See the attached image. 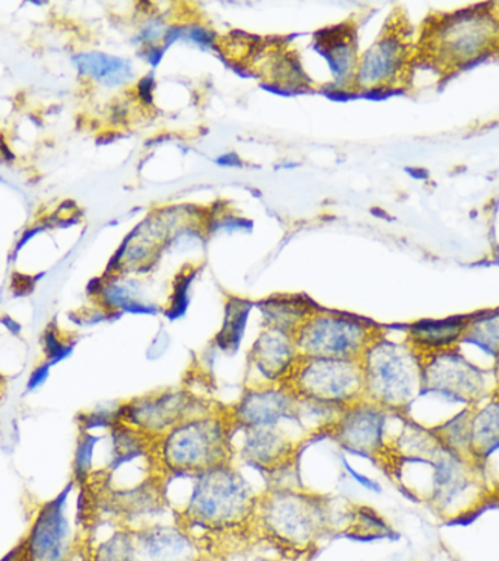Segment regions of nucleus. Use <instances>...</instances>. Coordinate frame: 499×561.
I'll use <instances>...</instances> for the list:
<instances>
[{"mask_svg":"<svg viewBox=\"0 0 499 561\" xmlns=\"http://www.w3.org/2000/svg\"><path fill=\"white\" fill-rule=\"evenodd\" d=\"M463 345L473 346L492 362L499 357V307L468 314Z\"/></svg>","mask_w":499,"mask_h":561,"instance_id":"4be33fe9","label":"nucleus"},{"mask_svg":"<svg viewBox=\"0 0 499 561\" xmlns=\"http://www.w3.org/2000/svg\"><path fill=\"white\" fill-rule=\"evenodd\" d=\"M416 70L438 87L485 61H499V0L429 11L416 28Z\"/></svg>","mask_w":499,"mask_h":561,"instance_id":"f257e3e1","label":"nucleus"},{"mask_svg":"<svg viewBox=\"0 0 499 561\" xmlns=\"http://www.w3.org/2000/svg\"><path fill=\"white\" fill-rule=\"evenodd\" d=\"M472 411L473 407L463 408L431 428L442 446L468 459H472Z\"/></svg>","mask_w":499,"mask_h":561,"instance_id":"5701e85b","label":"nucleus"},{"mask_svg":"<svg viewBox=\"0 0 499 561\" xmlns=\"http://www.w3.org/2000/svg\"><path fill=\"white\" fill-rule=\"evenodd\" d=\"M416 30L406 9L390 12L375 42L359 56L352 92L388 95L414 92Z\"/></svg>","mask_w":499,"mask_h":561,"instance_id":"39448f33","label":"nucleus"},{"mask_svg":"<svg viewBox=\"0 0 499 561\" xmlns=\"http://www.w3.org/2000/svg\"><path fill=\"white\" fill-rule=\"evenodd\" d=\"M384 332V328L361 316L317 307L293 333V340L301 357L359 362Z\"/></svg>","mask_w":499,"mask_h":561,"instance_id":"0eeeda50","label":"nucleus"},{"mask_svg":"<svg viewBox=\"0 0 499 561\" xmlns=\"http://www.w3.org/2000/svg\"><path fill=\"white\" fill-rule=\"evenodd\" d=\"M282 385L301 401L336 410L363 399L362 368L357 359L301 357Z\"/></svg>","mask_w":499,"mask_h":561,"instance_id":"1a4fd4ad","label":"nucleus"},{"mask_svg":"<svg viewBox=\"0 0 499 561\" xmlns=\"http://www.w3.org/2000/svg\"><path fill=\"white\" fill-rule=\"evenodd\" d=\"M322 51L330 69L333 83L340 90L352 92L359 60L357 35L353 30L332 33L322 37Z\"/></svg>","mask_w":499,"mask_h":561,"instance_id":"a211bd4d","label":"nucleus"},{"mask_svg":"<svg viewBox=\"0 0 499 561\" xmlns=\"http://www.w3.org/2000/svg\"><path fill=\"white\" fill-rule=\"evenodd\" d=\"M344 512L336 513L326 494L302 486H267L258 494L248 530L283 560H297L314 551L326 535L341 530Z\"/></svg>","mask_w":499,"mask_h":561,"instance_id":"f03ea898","label":"nucleus"},{"mask_svg":"<svg viewBox=\"0 0 499 561\" xmlns=\"http://www.w3.org/2000/svg\"><path fill=\"white\" fill-rule=\"evenodd\" d=\"M494 377H495V385H497V393L499 394V357L497 358V362L494 364Z\"/></svg>","mask_w":499,"mask_h":561,"instance_id":"cd10ccee","label":"nucleus"},{"mask_svg":"<svg viewBox=\"0 0 499 561\" xmlns=\"http://www.w3.org/2000/svg\"><path fill=\"white\" fill-rule=\"evenodd\" d=\"M186 500L174 508L175 522L204 547L213 539L250 534L258 494L234 465L186 476ZM205 550V548H204Z\"/></svg>","mask_w":499,"mask_h":561,"instance_id":"7ed1b4c3","label":"nucleus"},{"mask_svg":"<svg viewBox=\"0 0 499 561\" xmlns=\"http://www.w3.org/2000/svg\"><path fill=\"white\" fill-rule=\"evenodd\" d=\"M91 561H144L136 543L134 529L118 526L108 537L101 539L91 552Z\"/></svg>","mask_w":499,"mask_h":561,"instance_id":"b1692460","label":"nucleus"},{"mask_svg":"<svg viewBox=\"0 0 499 561\" xmlns=\"http://www.w3.org/2000/svg\"><path fill=\"white\" fill-rule=\"evenodd\" d=\"M300 358L292 333L263 328L248 353L250 371L257 375L252 385H282Z\"/></svg>","mask_w":499,"mask_h":561,"instance_id":"2eb2a0df","label":"nucleus"},{"mask_svg":"<svg viewBox=\"0 0 499 561\" xmlns=\"http://www.w3.org/2000/svg\"><path fill=\"white\" fill-rule=\"evenodd\" d=\"M243 433L240 443V459L263 476L274 480L295 467L301 446L300 438L292 436L283 425L278 427H254L234 430Z\"/></svg>","mask_w":499,"mask_h":561,"instance_id":"4468645a","label":"nucleus"},{"mask_svg":"<svg viewBox=\"0 0 499 561\" xmlns=\"http://www.w3.org/2000/svg\"><path fill=\"white\" fill-rule=\"evenodd\" d=\"M363 399L406 414L422 392V355L385 332L362 354Z\"/></svg>","mask_w":499,"mask_h":561,"instance_id":"423d86ee","label":"nucleus"},{"mask_svg":"<svg viewBox=\"0 0 499 561\" xmlns=\"http://www.w3.org/2000/svg\"><path fill=\"white\" fill-rule=\"evenodd\" d=\"M479 465L481 473H484L486 484L492 485L494 493L499 494V450L494 451L488 458L481 460Z\"/></svg>","mask_w":499,"mask_h":561,"instance_id":"a878e982","label":"nucleus"},{"mask_svg":"<svg viewBox=\"0 0 499 561\" xmlns=\"http://www.w3.org/2000/svg\"><path fill=\"white\" fill-rule=\"evenodd\" d=\"M468 314L422 319L406 328L405 341L420 355L459 348L466 332Z\"/></svg>","mask_w":499,"mask_h":561,"instance_id":"f3484780","label":"nucleus"},{"mask_svg":"<svg viewBox=\"0 0 499 561\" xmlns=\"http://www.w3.org/2000/svg\"><path fill=\"white\" fill-rule=\"evenodd\" d=\"M300 401L283 385H248L234 405L227 407L232 428L278 427L298 424Z\"/></svg>","mask_w":499,"mask_h":561,"instance_id":"ddd939ff","label":"nucleus"},{"mask_svg":"<svg viewBox=\"0 0 499 561\" xmlns=\"http://www.w3.org/2000/svg\"><path fill=\"white\" fill-rule=\"evenodd\" d=\"M73 64L83 78L101 87H125L135 79V66L130 60L107 53H81L74 57Z\"/></svg>","mask_w":499,"mask_h":561,"instance_id":"6ab92c4d","label":"nucleus"},{"mask_svg":"<svg viewBox=\"0 0 499 561\" xmlns=\"http://www.w3.org/2000/svg\"><path fill=\"white\" fill-rule=\"evenodd\" d=\"M394 412L384 410L374 402L361 399L344 408L326 437L341 449L363 458L376 460L383 467L387 459Z\"/></svg>","mask_w":499,"mask_h":561,"instance_id":"f8f14e48","label":"nucleus"},{"mask_svg":"<svg viewBox=\"0 0 499 561\" xmlns=\"http://www.w3.org/2000/svg\"><path fill=\"white\" fill-rule=\"evenodd\" d=\"M73 484L35 512L33 524L18 550V561H69L77 550L78 517L72 507Z\"/></svg>","mask_w":499,"mask_h":561,"instance_id":"9b49d317","label":"nucleus"},{"mask_svg":"<svg viewBox=\"0 0 499 561\" xmlns=\"http://www.w3.org/2000/svg\"><path fill=\"white\" fill-rule=\"evenodd\" d=\"M204 561H208V560H206V557H205V560H204Z\"/></svg>","mask_w":499,"mask_h":561,"instance_id":"c85d7f7f","label":"nucleus"},{"mask_svg":"<svg viewBox=\"0 0 499 561\" xmlns=\"http://www.w3.org/2000/svg\"><path fill=\"white\" fill-rule=\"evenodd\" d=\"M345 533L359 538L384 537L390 533V526L371 507L349 504Z\"/></svg>","mask_w":499,"mask_h":561,"instance_id":"393cba45","label":"nucleus"},{"mask_svg":"<svg viewBox=\"0 0 499 561\" xmlns=\"http://www.w3.org/2000/svg\"><path fill=\"white\" fill-rule=\"evenodd\" d=\"M263 328L295 333L318 306L302 296H271L260 302Z\"/></svg>","mask_w":499,"mask_h":561,"instance_id":"412c9836","label":"nucleus"},{"mask_svg":"<svg viewBox=\"0 0 499 561\" xmlns=\"http://www.w3.org/2000/svg\"><path fill=\"white\" fill-rule=\"evenodd\" d=\"M217 402L195 397L186 388L156 390L129 399L114 411L117 423L155 442L190 416L217 410Z\"/></svg>","mask_w":499,"mask_h":561,"instance_id":"9d476101","label":"nucleus"},{"mask_svg":"<svg viewBox=\"0 0 499 561\" xmlns=\"http://www.w3.org/2000/svg\"><path fill=\"white\" fill-rule=\"evenodd\" d=\"M51 368L53 367L47 362L37 364L34 370L31 371L28 380H26V390H28V392H35V390L43 388L48 377H50Z\"/></svg>","mask_w":499,"mask_h":561,"instance_id":"bb28decb","label":"nucleus"},{"mask_svg":"<svg viewBox=\"0 0 499 561\" xmlns=\"http://www.w3.org/2000/svg\"><path fill=\"white\" fill-rule=\"evenodd\" d=\"M499 450V394L473 407L472 411V459L476 463Z\"/></svg>","mask_w":499,"mask_h":561,"instance_id":"aec40b11","label":"nucleus"},{"mask_svg":"<svg viewBox=\"0 0 499 561\" xmlns=\"http://www.w3.org/2000/svg\"><path fill=\"white\" fill-rule=\"evenodd\" d=\"M151 456L161 477L195 476L232 463L234 428L227 408L183 420L152 442Z\"/></svg>","mask_w":499,"mask_h":561,"instance_id":"20e7f679","label":"nucleus"},{"mask_svg":"<svg viewBox=\"0 0 499 561\" xmlns=\"http://www.w3.org/2000/svg\"><path fill=\"white\" fill-rule=\"evenodd\" d=\"M144 561H204L205 550L177 522L148 524L134 529Z\"/></svg>","mask_w":499,"mask_h":561,"instance_id":"dca6fc26","label":"nucleus"},{"mask_svg":"<svg viewBox=\"0 0 499 561\" xmlns=\"http://www.w3.org/2000/svg\"><path fill=\"white\" fill-rule=\"evenodd\" d=\"M463 410L497 393L494 371L477 366L459 348L422 355V392Z\"/></svg>","mask_w":499,"mask_h":561,"instance_id":"6e6552de","label":"nucleus"}]
</instances>
